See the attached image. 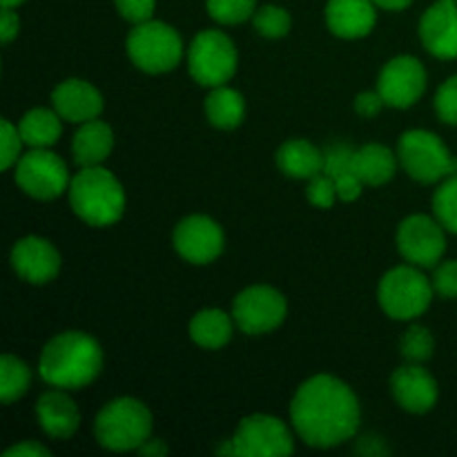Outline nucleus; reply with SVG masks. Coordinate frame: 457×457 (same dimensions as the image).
Returning a JSON list of instances; mask_svg holds the SVG:
<instances>
[{
	"label": "nucleus",
	"instance_id": "obj_1",
	"mask_svg": "<svg viewBox=\"0 0 457 457\" xmlns=\"http://www.w3.org/2000/svg\"><path fill=\"white\" fill-rule=\"evenodd\" d=\"M290 422L303 445L312 449H333L357 436L361 406L346 382L333 375H315L293 395Z\"/></svg>",
	"mask_w": 457,
	"mask_h": 457
},
{
	"label": "nucleus",
	"instance_id": "obj_2",
	"mask_svg": "<svg viewBox=\"0 0 457 457\" xmlns=\"http://www.w3.org/2000/svg\"><path fill=\"white\" fill-rule=\"evenodd\" d=\"M103 370V348L83 330H65L45 344L38 375L45 384L62 391L89 386Z\"/></svg>",
	"mask_w": 457,
	"mask_h": 457
},
{
	"label": "nucleus",
	"instance_id": "obj_3",
	"mask_svg": "<svg viewBox=\"0 0 457 457\" xmlns=\"http://www.w3.org/2000/svg\"><path fill=\"white\" fill-rule=\"evenodd\" d=\"M67 196L76 217L92 228L114 226L125 212L123 186L103 165L80 168L71 177Z\"/></svg>",
	"mask_w": 457,
	"mask_h": 457
},
{
	"label": "nucleus",
	"instance_id": "obj_4",
	"mask_svg": "<svg viewBox=\"0 0 457 457\" xmlns=\"http://www.w3.org/2000/svg\"><path fill=\"white\" fill-rule=\"evenodd\" d=\"M96 442L107 451H138L152 437V413L137 397H116L94 420Z\"/></svg>",
	"mask_w": 457,
	"mask_h": 457
},
{
	"label": "nucleus",
	"instance_id": "obj_5",
	"mask_svg": "<svg viewBox=\"0 0 457 457\" xmlns=\"http://www.w3.org/2000/svg\"><path fill=\"white\" fill-rule=\"evenodd\" d=\"M431 279L413 263L395 266L379 279L378 302L386 317L395 321H413L428 311L433 302Z\"/></svg>",
	"mask_w": 457,
	"mask_h": 457
},
{
	"label": "nucleus",
	"instance_id": "obj_6",
	"mask_svg": "<svg viewBox=\"0 0 457 457\" xmlns=\"http://www.w3.org/2000/svg\"><path fill=\"white\" fill-rule=\"evenodd\" d=\"M397 159L413 181L433 186L457 174V159L449 145L428 129H406L397 141Z\"/></svg>",
	"mask_w": 457,
	"mask_h": 457
},
{
	"label": "nucleus",
	"instance_id": "obj_7",
	"mask_svg": "<svg viewBox=\"0 0 457 457\" xmlns=\"http://www.w3.org/2000/svg\"><path fill=\"white\" fill-rule=\"evenodd\" d=\"M129 61L145 74H168L181 62L186 47L172 25L161 21H145L134 25L125 40Z\"/></svg>",
	"mask_w": 457,
	"mask_h": 457
},
{
	"label": "nucleus",
	"instance_id": "obj_8",
	"mask_svg": "<svg viewBox=\"0 0 457 457\" xmlns=\"http://www.w3.org/2000/svg\"><path fill=\"white\" fill-rule=\"evenodd\" d=\"M239 54L226 31L204 29L192 38L187 47V71L204 87H219L230 83L237 74Z\"/></svg>",
	"mask_w": 457,
	"mask_h": 457
},
{
	"label": "nucleus",
	"instance_id": "obj_9",
	"mask_svg": "<svg viewBox=\"0 0 457 457\" xmlns=\"http://www.w3.org/2000/svg\"><path fill=\"white\" fill-rule=\"evenodd\" d=\"M13 181L31 199L52 201L70 190L71 174L49 147H29L13 165Z\"/></svg>",
	"mask_w": 457,
	"mask_h": 457
},
{
	"label": "nucleus",
	"instance_id": "obj_10",
	"mask_svg": "<svg viewBox=\"0 0 457 457\" xmlns=\"http://www.w3.org/2000/svg\"><path fill=\"white\" fill-rule=\"evenodd\" d=\"M288 315V302L277 288L266 284L248 286L232 302V320L245 335H266L279 328Z\"/></svg>",
	"mask_w": 457,
	"mask_h": 457
},
{
	"label": "nucleus",
	"instance_id": "obj_11",
	"mask_svg": "<svg viewBox=\"0 0 457 457\" xmlns=\"http://www.w3.org/2000/svg\"><path fill=\"white\" fill-rule=\"evenodd\" d=\"M232 453L241 457H284L295 453V437L275 415L254 413L239 422L230 437Z\"/></svg>",
	"mask_w": 457,
	"mask_h": 457
},
{
	"label": "nucleus",
	"instance_id": "obj_12",
	"mask_svg": "<svg viewBox=\"0 0 457 457\" xmlns=\"http://www.w3.org/2000/svg\"><path fill=\"white\" fill-rule=\"evenodd\" d=\"M397 250L406 263L418 268H436L446 253V230L436 217L411 214L397 226Z\"/></svg>",
	"mask_w": 457,
	"mask_h": 457
},
{
	"label": "nucleus",
	"instance_id": "obj_13",
	"mask_svg": "<svg viewBox=\"0 0 457 457\" xmlns=\"http://www.w3.org/2000/svg\"><path fill=\"white\" fill-rule=\"evenodd\" d=\"M172 245L183 262L192 266H208L221 257L226 248V235L212 217L190 214L174 228Z\"/></svg>",
	"mask_w": 457,
	"mask_h": 457
},
{
	"label": "nucleus",
	"instance_id": "obj_14",
	"mask_svg": "<svg viewBox=\"0 0 457 457\" xmlns=\"http://www.w3.org/2000/svg\"><path fill=\"white\" fill-rule=\"evenodd\" d=\"M427 67L420 58L402 54V56L391 58L382 67L378 76V92L382 94L384 103L395 110H406L413 107L427 92Z\"/></svg>",
	"mask_w": 457,
	"mask_h": 457
},
{
	"label": "nucleus",
	"instance_id": "obj_15",
	"mask_svg": "<svg viewBox=\"0 0 457 457\" xmlns=\"http://www.w3.org/2000/svg\"><path fill=\"white\" fill-rule=\"evenodd\" d=\"M12 270L21 277L22 281L34 286L49 284L61 272V253L56 245L45 237H22L13 244L12 254H9Z\"/></svg>",
	"mask_w": 457,
	"mask_h": 457
},
{
	"label": "nucleus",
	"instance_id": "obj_16",
	"mask_svg": "<svg viewBox=\"0 0 457 457\" xmlns=\"http://www.w3.org/2000/svg\"><path fill=\"white\" fill-rule=\"evenodd\" d=\"M391 395L400 404V409L424 415L436 409L440 388H437L436 378L422 364L409 361L391 375Z\"/></svg>",
	"mask_w": 457,
	"mask_h": 457
},
{
	"label": "nucleus",
	"instance_id": "obj_17",
	"mask_svg": "<svg viewBox=\"0 0 457 457\" xmlns=\"http://www.w3.org/2000/svg\"><path fill=\"white\" fill-rule=\"evenodd\" d=\"M420 40L440 61L457 58V3L437 0L420 18Z\"/></svg>",
	"mask_w": 457,
	"mask_h": 457
},
{
	"label": "nucleus",
	"instance_id": "obj_18",
	"mask_svg": "<svg viewBox=\"0 0 457 457\" xmlns=\"http://www.w3.org/2000/svg\"><path fill=\"white\" fill-rule=\"evenodd\" d=\"M103 94L89 80L67 79L52 92V107L67 123L83 125L94 120L103 112Z\"/></svg>",
	"mask_w": 457,
	"mask_h": 457
},
{
	"label": "nucleus",
	"instance_id": "obj_19",
	"mask_svg": "<svg viewBox=\"0 0 457 457\" xmlns=\"http://www.w3.org/2000/svg\"><path fill=\"white\" fill-rule=\"evenodd\" d=\"M326 25L337 38H364L378 25V4L373 0H328Z\"/></svg>",
	"mask_w": 457,
	"mask_h": 457
},
{
	"label": "nucleus",
	"instance_id": "obj_20",
	"mask_svg": "<svg viewBox=\"0 0 457 457\" xmlns=\"http://www.w3.org/2000/svg\"><path fill=\"white\" fill-rule=\"evenodd\" d=\"M36 418L52 440H70L80 427L79 406L62 388H52L38 397Z\"/></svg>",
	"mask_w": 457,
	"mask_h": 457
},
{
	"label": "nucleus",
	"instance_id": "obj_21",
	"mask_svg": "<svg viewBox=\"0 0 457 457\" xmlns=\"http://www.w3.org/2000/svg\"><path fill=\"white\" fill-rule=\"evenodd\" d=\"M112 150H114V129L101 119L83 123L71 138V154L79 168L103 165V161L110 159Z\"/></svg>",
	"mask_w": 457,
	"mask_h": 457
},
{
	"label": "nucleus",
	"instance_id": "obj_22",
	"mask_svg": "<svg viewBox=\"0 0 457 457\" xmlns=\"http://www.w3.org/2000/svg\"><path fill=\"white\" fill-rule=\"evenodd\" d=\"M277 168L290 179L308 181L324 172V150L306 138H290L277 150Z\"/></svg>",
	"mask_w": 457,
	"mask_h": 457
},
{
	"label": "nucleus",
	"instance_id": "obj_23",
	"mask_svg": "<svg viewBox=\"0 0 457 457\" xmlns=\"http://www.w3.org/2000/svg\"><path fill=\"white\" fill-rule=\"evenodd\" d=\"M397 152L391 147L382 145V143H366V145L357 147L355 156H353V172L361 179L364 186H384L391 181L397 172Z\"/></svg>",
	"mask_w": 457,
	"mask_h": 457
},
{
	"label": "nucleus",
	"instance_id": "obj_24",
	"mask_svg": "<svg viewBox=\"0 0 457 457\" xmlns=\"http://www.w3.org/2000/svg\"><path fill=\"white\" fill-rule=\"evenodd\" d=\"M235 320L221 308H204L190 320L187 333L196 346L205 351H219L232 339Z\"/></svg>",
	"mask_w": 457,
	"mask_h": 457
},
{
	"label": "nucleus",
	"instance_id": "obj_25",
	"mask_svg": "<svg viewBox=\"0 0 457 457\" xmlns=\"http://www.w3.org/2000/svg\"><path fill=\"white\" fill-rule=\"evenodd\" d=\"M205 116H208V123L219 129L239 128L245 119L244 94L228 85L210 87V94L205 96Z\"/></svg>",
	"mask_w": 457,
	"mask_h": 457
},
{
	"label": "nucleus",
	"instance_id": "obj_26",
	"mask_svg": "<svg viewBox=\"0 0 457 457\" xmlns=\"http://www.w3.org/2000/svg\"><path fill=\"white\" fill-rule=\"evenodd\" d=\"M27 147H52L62 137V119L56 110L34 107L18 123Z\"/></svg>",
	"mask_w": 457,
	"mask_h": 457
},
{
	"label": "nucleus",
	"instance_id": "obj_27",
	"mask_svg": "<svg viewBox=\"0 0 457 457\" xmlns=\"http://www.w3.org/2000/svg\"><path fill=\"white\" fill-rule=\"evenodd\" d=\"M31 386V370L29 366L22 360H18L16 355L7 353L0 360V400L4 406L13 404L16 400H21Z\"/></svg>",
	"mask_w": 457,
	"mask_h": 457
},
{
	"label": "nucleus",
	"instance_id": "obj_28",
	"mask_svg": "<svg viewBox=\"0 0 457 457\" xmlns=\"http://www.w3.org/2000/svg\"><path fill=\"white\" fill-rule=\"evenodd\" d=\"M400 351L406 361L424 364V361L433 357V351H436V339H433L431 330H428L427 326L411 324L409 328L404 330V335H402Z\"/></svg>",
	"mask_w": 457,
	"mask_h": 457
},
{
	"label": "nucleus",
	"instance_id": "obj_29",
	"mask_svg": "<svg viewBox=\"0 0 457 457\" xmlns=\"http://www.w3.org/2000/svg\"><path fill=\"white\" fill-rule=\"evenodd\" d=\"M253 27L259 36H263V38L277 40L288 36L290 27H293V18H290V13L286 12L284 7H279V4H263V7H259L257 12H254Z\"/></svg>",
	"mask_w": 457,
	"mask_h": 457
},
{
	"label": "nucleus",
	"instance_id": "obj_30",
	"mask_svg": "<svg viewBox=\"0 0 457 457\" xmlns=\"http://www.w3.org/2000/svg\"><path fill=\"white\" fill-rule=\"evenodd\" d=\"M433 217L446 232L457 235V174L445 179L433 195Z\"/></svg>",
	"mask_w": 457,
	"mask_h": 457
},
{
	"label": "nucleus",
	"instance_id": "obj_31",
	"mask_svg": "<svg viewBox=\"0 0 457 457\" xmlns=\"http://www.w3.org/2000/svg\"><path fill=\"white\" fill-rule=\"evenodd\" d=\"M208 16L219 25H241L257 12V0H205Z\"/></svg>",
	"mask_w": 457,
	"mask_h": 457
},
{
	"label": "nucleus",
	"instance_id": "obj_32",
	"mask_svg": "<svg viewBox=\"0 0 457 457\" xmlns=\"http://www.w3.org/2000/svg\"><path fill=\"white\" fill-rule=\"evenodd\" d=\"M0 143H3V154H0V165L3 170H12L18 163V159L22 156V141L21 129L18 125H13L9 119L0 120Z\"/></svg>",
	"mask_w": 457,
	"mask_h": 457
},
{
	"label": "nucleus",
	"instance_id": "obj_33",
	"mask_svg": "<svg viewBox=\"0 0 457 457\" xmlns=\"http://www.w3.org/2000/svg\"><path fill=\"white\" fill-rule=\"evenodd\" d=\"M433 105H436V114L442 123L457 125V74L449 76V79L437 87Z\"/></svg>",
	"mask_w": 457,
	"mask_h": 457
},
{
	"label": "nucleus",
	"instance_id": "obj_34",
	"mask_svg": "<svg viewBox=\"0 0 457 457\" xmlns=\"http://www.w3.org/2000/svg\"><path fill=\"white\" fill-rule=\"evenodd\" d=\"M306 199L308 204L315 205V208L328 210L333 208L335 201H337V187H335V179L328 174H317V177L308 179L306 186Z\"/></svg>",
	"mask_w": 457,
	"mask_h": 457
},
{
	"label": "nucleus",
	"instance_id": "obj_35",
	"mask_svg": "<svg viewBox=\"0 0 457 457\" xmlns=\"http://www.w3.org/2000/svg\"><path fill=\"white\" fill-rule=\"evenodd\" d=\"M353 156H355V147L348 143H333L324 150V174L337 179L339 174L353 172Z\"/></svg>",
	"mask_w": 457,
	"mask_h": 457
},
{
	"label": "nucleus",
	"instance_id": "obj_36",
	"mask_svg": "<svg viewBox=\"0 0 457 457\" xmlns=\"http://www.w3.org/2000/svg\"><path fill=\"white\" fill-rule=\"evenodd\" d=\"M431 284L437 297L457 299V259H446V262L437 263Z\"/></svg>",
	"mask_w": 457,
	"mask_h": 457
},
{
	"label": "nucleus",
	"instance_id": "obj_37",
	"mask_svg": "<svg viewBox=\"0 0 457 457\" xmlns=\"http://www.w3.org/2000/svg\"><path fill=\"white\" fill-rule=\"evenodd\" d=\"M114 4L119 16L132 25L152 21L156 9V0H114Z\"/></svg>",
	"mask_w": 457,
	"mask_h": 457
},
{
	"label": "nucleus",
	"instance_id": "obj_38",
	"mask_svg": "<svg viewBox=\"0 0 457 457\" xmlns=\"http://www.w3.org/2000/svg\"><path fill=\"white\" fill-rule=\"evenodd\" d=\"M335 187H337V199L344 201V204H351V201L361 196L364 183H361V179L355 172H346L335 179Z\"/></svg>",
	"mask_w": 457,
	"mask_h": 457
},
{
	"label": "nucleus",
	"instance_id": "obj_39",
	"mask_svg": "<svg viewBox=\"0 0 457 457\" xmlns=\"http://www.w3.org/2000/svg\"><path fill=\"white\" fill-rule=\"evenodd\" d=\"M355 112L360 116H364V119H373V116H378L379 112L386 107V103H384L382 94L378 92V89H370V92H361L355 96Z\"/></svg>",
	"mask_w": 457,
	"mask_h": 457
},
{
	"label": "nucleus",
	"instance_id": "obj_40",
	"mask_svg": "<svg viewBox=\"0 0 457 457\" xmlns=\"http://www.w3.org/2000/svg\"><path fill=\"white\" fill-rule=\"evenodd\" d=\"M18 31H21V18H18V13L12 7H3V13H0V38H3V43H12L18 36Z\"/></svg>",
	"mask_w": 457,
	"mask_h": 457
},
{
	"label": "nucleus",
	"instance_id": "obj_41",
	"mask_svg": "<svg viewBox=\"0 0 457 457\" xmlns=\"http://www.w3.org/2000/svg\"><path fill=\"white\" fill-rule=\"evenodd\" d=\"M49 449L36 440H25L4 451V457H47Z\"/></svg>",
	"mask_w": 457,
	"mask_h": 457
},
{
	"label": "nucleus",
	"instance_id": "obj_42",
	"mask_svg": "<svg viewBox=\"0 0 457 457\" xmlns=\"http://www.w3.org/2000/svg\"><path fill=\"white\" fill-rule=\"evenodd\" d=\"M355 453L375 457V455H386L388 446L384 445V440L379 436H364L360 437V442L355 445Z\"/></svg>",
	"mask_w": 457,
	"mask_h": 457
},
{
	"label": "nucleus",
	"instance_id": "obj_43",
	"mask_svg": "<svg viewBox=\"0 0 457 457\" xmlns=\"http://www.w3.org/2000/svg\"><path fill=\"white\" fill-rule=\"evenodd\" d=\"M138 455H145V457H163L168 455V446H165L163 440H156V437H150L141 449L137 451Z\"/></svg>",
	"mask_w": 457,
	"mask_h": 457
},
{
	"label": "nucleus",
	"instance_id": "obj_44",
	"mask_svg": "<svg viewBox=\"0 0 457 457\" xmlns=\"http://www.w3.org/2000/svg\"><path fill=\"white\" fill-rule=\"evenodd\" d=\"M379 9H386V12H402V9L409 7L413 0H373Z\"/></svg>",
	"mask_w": 457,
	"mask_h": 457
},
{
	"label": "nucleus",
	"instance_id": "obj_45",
	"mask_svg": "<svg viewBox=\"0 0 457 457\" xmlns=\"http://www.w3.org/2000/svg\"><path fill=\"white\" fill-rule=\"evenodd\" d=\"M0 3H3V7L16 9V7H21V4L25 3V0H0Z\"/></svg>",
	"mask_w": 457,
	"mask_h": 457
},
{
	"label": "nucleus",
	"instance_id": "obj_46",
	"mask_svg": "<svg viewBox=\"0 0 457 457\" xmlns=\"http://www.w3.org/2000/svg\"><path fill=\"white\" fill-rule=\"evenodd\" d=\"M453 3H457V0H453Z\"/></svg>",
	"mask_w": 457,
	"mask_h": 457
}]
</instances>
